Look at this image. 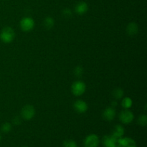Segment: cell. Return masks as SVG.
<instances>
[{
    "instance_id": "8992f818",
    "label": "cell",
    "mask_w": 147,
    "mask_h": 147,
    "mask_svg": "<svg viewBox=\"0 0 147 147\" xmlns=\"http://www.w3.org/2000/svg\"><path fill=\"white\" fill-rule=\"evenodd\" d=\"M99 143V138L96 134L88 135L84 140V146L86 147H98Z\"/></svg>"
},
{
    "instance_id": "e0dca14e",
    "label": "cell",
    "mask_w": 147,
    "mask_h": 147,
    "mask_svg": "<svg viewBox=\"0 0 147 147\" xmlns=\"http://www.w3.org/2000/svg\"><path fill=\"white\" fill-rule=\"evenodd\" d=\"M138 123L142 126H146L147 124V116L145 114L141 115L138 119Z\"/></svg>"
},
{
    "instance_id": "52a82bcc",
    "label": "cell",
    "mask_w": 147,
    "mask_h": 147,
    "mask_svg": "<svg viewBox=\"0 0 147 147\" xmlns=\"http://www.w3.org/2000/svg\"><path fill=\"white\" fill-rule=\"evenodd\" d=\"M120 138L112 134L111 136H105L103 143L105 147H118V142Z\"/></svg>"
},
{
    "instance_id": "ac0fdd59",
    "label": "cell",
    "mask_w": 147,
    "mask_h": 147,
    "mask_svg": "<svg viewBox=\"0 0 147 147\" xmlns=\"http://www.w3.org/2000/svg\"><path fill=\"white\" fill-rule=\"evenodd\" d=\"M1 130L4 133H8L11 130V125L9 122H6V123H3L1 126Z\"/></svg>"
},
{
    "instance_id": "ffe728a7",
    "label": "cell",
    "mask_w": 147,
    "mask_h": 147,
    "mask_svg": "<svg viewBox=\"0 0 147 147\" xmlns=\"http://www.w3.org/2000/svg\"><path fill=\"white\" fill-rule=\"evenodd\" d=\"M83 67H80V66H78V67H76L75 69V75H76L77 77H80L83 75Z\"/></svg>"
},
{
    "instance_id": "9a60e30c",
    "label": "cell",
    "mask_w": 147,
    "mask_h": 147,
    "mask_svg": "<svg viewBox=\"0 0 147 147\" xmlns=\"http://www.w3.org/2000/svg\"><path fill=\"white\" fill-rule=\"evenodd\" d=\"M44 25L47 29H51L55 25L54 19L51 17H47L44 20Z\"/></svg>"
},
{
    "instance_id": "cb8c5ba5",
    "label": "cell",
    "mask_w": 147,
    "mask_h": 147,
    "mask_svg": "<svg viewBox=\"0 0 147 147\" xmlns=\"http://www.w3.org/2000/svg\"><path fill=\"white\" fill-rule=\"evenodd\" d=\"M23 147H27V146H23Z\"/></svg>"
},
{
    "instance_id": "5bb4252c",
    "label": "cell",
    "mask_w": 147,
    "mask_h": 147,
    "mask_svg": "<svg viewBox=\"0 0 147 147\" xmlns=\"http://www.w3.org/2000/svg\"><path fill=\"white\" fill-rule=\"evenodd\" d=\"M121 105L123 106V108H124L125 109H129L133 105V100H132V99L131 98L125 97L123 99V100H122Z\"/></svg>"
},
{
    "instance_id": "3957f363",
    "label": "cell",
    "mask_w": 147,
    "mask_h": 147,
    "mask_svg": "<svg viewBox=\"0 0 147 147\" xmlns=\"http://www.w3.org/2000/svg\"><path fill=\"white\" fill-rule=\"evenodd\" d=\"M35 115V109L34 106L31 105H26L22 109L21 116L24 120L30 121L32 119Z\"/></svg>"
},
{
    "instance_id": "603a6c76",
    "label": "cell",
    "mask_w": 147,
    "mask_h": 147,
    "mask_svg": "<svg viewBox=\"0 0 147 147\" xmlns=\"http://www.w3.org/2000/svg\"><path fill=\"white\" fill-rule=\"evenodd\" d=\"M0 141H1V135H0Z\"/></svg>"
},
{
    "instance_id": "30bf717a",
    "label": "cell",
    "mask_w": 147,
    "mask_h": 147,
    "mask_svg": "<svg viewBox=\"0 0 147 147\" xmlns=\"http://www.w3.org/2000/svg\"><path fill=\"white\" fill-rule=\"evenodd\" d=\"M116 114V110L114 109V108H106L103 113V118L104 119V120L108 121H113L115 119Z\"/></svg>"
},
{
    "instance_id": "4fadbf2b",
    "label": "cell",
    "mask_w": 147,
    "mask_h": 147,
    "mask_svg": "<svg viewBox=\"0 0 147 147\" xmlns=\"http://www.w3.org/2000/svg\"><path fill=\"white\" fill-rule=\"evenodd\" d=\"M112 134L119 138L123 137V135L124 134V129L121 125H116L115 126L114 130H113V132Z\"/></svg>"
},
{
    "instance_id": "7c38bea8",
    "label": "cell",
    "mask_w": 147,
    "mask_h": 147,
    "mask_svg": "<svg viewBox=\"0 0 147 147\" xmlns=\"http://www.w3.org/2000/svg\"><path fill=\"white\" fill-rule=\"evenodd\" d=\"M138 32H139V27H138L137 24H136L135 22H131L128 24L127 27H126V32L129 35H136Z\"/></svg>"
},
{
    "instance_id": "44dd1931",
    "label": "cell",
    "mask_w": 147,
    "mask_h": 147,
    "mask_svg": "<svg viewBox=\"0 0 147 147\" xmlns=\"http://www.w3.org/2000/svg\"><path fill=\"white\" fill-rule=\"evenodd\" d=\"M63 15L65 16V17H70V16H71L72 11H71V10L70 9L66 8V9H65L64 10H63Z\"/></svg>"
},
{
    "instance_id": "7402d4cb",
    "label": "cell",
    "mask_w": 147,
    "mask_h": 147,
    "mask_svg": "<svg viewBox=\"0 0 147 147\" xmlns=\"http://www.w3.org/2000/svg\"><path fill=\"white\" fill-rule=\"evenodd\" d=\"M13 123L15 125H19L21 123V118L19 117V116H16V117L14 118V119H13Z\"/></svg>"
},
{
    "instance_id": "ba28073f",
    "label": "cell",
    "mask_w": 147,
    "mask_h": 147,
    "mask_svg": "<svg viewBox=\"0 0 147 147\" xmlns=\"http://www.w3.org/2000/svg\"><path fill=\"white\" fill-rule=\"evenodd\" d=\"M118 147H137V146L136 142L131 138L121 137L118 142Z\"/></svg>"
},
{
    "instance_id": "277c9868",
    "label": "cell",
    "mask_w": 147,
    "mask_h": 147,
    "mask_svg": "<svg viewBox=\"0 0 147 147\" xmlns=\"http://www.w3.org/2000/svg\"><path fill=\"white\" fill-rule=\"evenodd\" d=\"M34 27V21L31 17H24L20 21V28L24 32H30Z\"/></svg>"
},
{
    "instance_id": "5b68a950",
    "label": "cell",
    "mask_w": 147,
    "mask_h": 147,
    "mask_svg": "<svg viewBox=\"0 0 147 147\" xmlns=\"http://www.w3.org/2000/svg\"><path fill=\"white\" fill-rule=\"evenodd\" d=\"M119 119L123 124H129L134 119V115L131 111L126 109L121 112L119 115Z\"/></svg>"
},
{
    "instance_id": "d6986e66",
    "label": "cell",
    "mask_w": 147,
    "mask_h": 147,
    "mask_svg": "<svg viewBox=\"0 0 147 147\" xmlns=\"http://www.w3.org/2000/svg\"><path fill=\"white\" fill-rule=\"evenodd\" d=\"M63 147H78V146L75 141L65 140L63 142Z\"/></svg>"
},
{
    "instance_id": "7a4b0ae2",
    "label": "cell",
    "mask_w": 147,
    "mask_h": 147,
    "mask_svg": "<svg viewBox=\"0 0 147 147\" xmlns=\"http://www.w3.org/2000/svg\"><path fill=\"white\" fill-rule=\"evenodd\" d=\"M86 86L85 83L80 80L74 82L71 86V91L73 94L76 96H82L86 92Z\"/></svg>"
},
{
    "instance_id": "6da1fadb",
    "label": "cell",
    "mask_w": 147,
    "mask_h": 147,
    "mask_svg": "<svg viewBox=\"0 0 147 147\" xmlns=\"http://www.w3.org/2000/svg\"><path fill=\"white\" fill-rule=\"evenodd\" d=\"M15 32L10 27H6L2 29L0 33V39L4 43H10L14 40Z\"/></svg>"
},
{
    "instance_id": "8fae6325",
    "label": "cell",
    "mask_w": 147,
    "mask_h": 147,
    "mask_svg": "<svg viewBox=\"0 0 147 147\" xmlns=\"http://www.w3.org/2000/svg\"><path fill=\"white\" fill-rule=\"evenodd\" d=\"M88 5L85 1H80V2L76 4V7H75L76 12L78 14H80V15L86 14L88 11Z\"/></svg>"
},
{
    "instance_id": "9c48e42d",
    "label": "cell",
    "mask_w": 147,
    "mask_h": 147,
    "mask_svg": "<svg viewBox=\"0 0 147 147\" xmlns=\"http://www.w3.org/2000/svg\"><path fill=\"white\" fill-rule=\"evenodd\" d=\"M74 109L78 113H84L87 111L88 106V104L83 100H76L73 105Z\"/></svg>"
},
{
    "instance_id": "2e32d148",
    "label": "cell",
    "mask_w": 147,
    "mask_h": 147,
    "mask_svg": "<svg viewBox=\"0 0 147 147\" xmlns=\"http://www.w3.org/2000/svg\"><path fill=\"white\" fill-rule=\"evenodd\" d=\"M123 94H124V92L120 88H116L113 92V95L114 96V98H116V99H120L123 96Z\"/></svg>"
}]
</instances>
